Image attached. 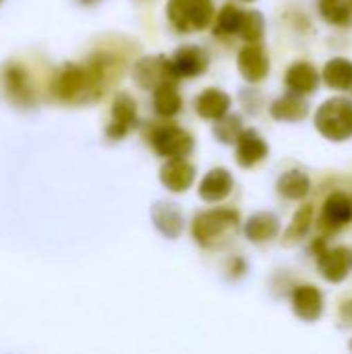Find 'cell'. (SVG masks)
Here are the masks:
<instances>
[{
  "mask_svg": "<svg viewBox=\"0 0 352 354\" xmlns=\"http://www.w3.org/2000/svg\"><path fill=\"white\" fill-rule=\"evenodd\" d=\"M241 19H243V10L237 4H232V2L224 4L216 15L214 33L216 35H237L239 27H241Z\"/></svg>",
  "mask_w": 352,
  "mask_h": 354,
  "instance_id": "cell-27",
  "label": "cell"
},
{
  "mask_svg": "<svg viewBox=\"0 0 352 354\" xmlns=\"http://www.w3.org/2000/svg\"><path fill=\"white\" fill-rule=\"evenodd\" d=\"M352 222V199L346 193H332L322 209V228L334 232Z\"/></svg>",
  "mask_w": 352,
  "mask_h": 354,
  "instance_id": "cell-15",
  "label": "cell"
},
{
  "mask_svg": "<svg viewBox=\"0 0 352 354\" xmlns=\"http://www.w3.org/2000/svg\"><path fill=\"white\" fill-rule=\"evenodd\" d=\"M232 100L226 91L218 87H207L195 97V112L205 120H220L230 112Z\"/></svg>",
  "mask_w": 352,
  "mask_h": 354,
  "instance_id": "cell-16",
  "label": "cell"
},
{
  "mask_svg": "<svg viewBox=\"0 0 352 354\" xmlns=\"http://www.w3.org/2000/svg\"><path fill=\"white\" fill-rule=\"evenodd\" d=\"M290 301H293L295 315L303 322H315V319H319V315L324 311V297H322L319 288H315L311 284L297 286L293 290Z\"/></svg>",
  "mask_w": 352,
  "mask_h": 354,
  "instance_id": "cell-17",
  "label": "cell"
},
{
  "mask_svg": "<svg viewBox=\"0 0 352 354\" xmlns=\"http://www.w3.org/2000/svg\"><path fill=\"white\" fill-rule=\"evenodd\" d=\"M149 143L154 151L166 160H176V158H187L191 156L195 147V139L189 131L174 122H164L156 124L149 135Z\"/></svg>",
  "mask_w": 352,
  "mask_h": 354,
  "instance_id": "cell-6",
  "label": "cell"
},
{
  "mask_svg": "<svg viewBox=\"0 0 352 354\" xmlns=\"http://www.w3.org/2000/svg\"><path fill=\"white\" fill-rule=\"evenodd\" d=\"M234 145H237L234 156H237V162L241 168H253L259 162H263L270 153L266 139L255 129H245Z\"/></svg>",
  "mask_w": 352,
  "mask_h": 354,
  "instance_id": "cell-12",
  "label": "cell"
},
{
  "mask_svg": "<svg viewBox=\"0 0 352 354\" xmlns=\"http://www.w3.org/2000/svg\"><path fill=\"white\" fill-rule=\"evenodd\" d=\"M166 17L174 31L197 33L212 25L216 6L212 0H168Z\"/></svg>",
  "mask_w": 352,
  "mask_h": 354,
  "instance_id": "cell-3",
  "label": "cell"
},
{
  "mask_svg": "<svg viewBox=\"0 0 352 354\" xmlns=\"http://www.w3.org/2000/svg\"><path fill=\"white\" fill-rule=\"evenodd\" d=\"M322 79L330 89L336 91H346L352 87V60L336 56L326 62L322 71Z\"/></svg>",
  "mask_w": 352,
  "mask_h": 354,
  "instance_id": "cell-22",
  "label": "cell"
},
{
  "mask_svg": "<svg viewBox=\"0 0 352 354\" xmlns=\"http://www.w3.org/2000/svg\"><path fill=\"white\" fill-rule=\"evenodd\" d=\"M243 232H245V236L251 243H268V241H272V239L278 236V232H280V220L274 214H270V212H259V214H253L245 222Z\"/></svg>",
  "mask_w": 352,
  "mask_h": 354,
  "instance_id": "cell-21",
  "label": "cell"
},
{
  "mask_svg": "<svg viewBox=\"0 0 352 354\" xmlns=\"http://www.w3.org/2000/svg\"><path fill=\"white\" fill-rule=\"evenodd\" d=\"M2 2H4V0H0V4H2Z\"/></svg>",
  "mask_w": 352,
  "mask_h": 354,
  "instance_id": "cell-33",
  "label": "cell"
},
{
  "mask_svg": "<svg viewBox=\"0 0 352 354\" xmlns=\"http://www.w3.org/2000/svg\"><path fill=\"white\" fill-rule=\"evenodd\" d=\"M315 129L330 141H346L352 137V100L332 97L317 108Z\"/></svg>",
  "mask_w": 352,
  "mask_h": 354,
  "instance_id": "cell-4",
  "label": "cell"
},
{
  "mask_svg": "<svg viewBox=\"0 0 352 354\" xmlns=\"http://www.w3.org/2000/svg\"><path fill=\"white\" fill-rule=\"evenodd\" d=\"M276 189H278V193L284 199L301 201V199H305L309 195L311 183H309V176L305 172H301V170H288V172H284L278 178Z\"/></svg>",
  "mask_w": 352,
  "mask_h": 354,
  "instance_id": "cell-23",
  "label": "cell"
},
{
  "mask_svg": "<svg viewBox=\"0 0 352 354\" xmlns=\"http://www.w3.org/2000/svg\"><path fill=\"white\" fill-rule=\"evenodd\" d=\"M160 180L170 193H185L195 183V166L187 158L166 160L160 168Z\"/></svg>",
  "mask_w": 352,
  "mask_h": 354,
  "instance_id": "cell-14",
  "label": "cell"
},
{
  "mask_svg": "<svg viewBox=\"0 0 352 354\" xmlns=\"http://www.w3.org/2000/svg\"><path fill=\"white\" fill-rule=\"evenodd\" d=\"M237 66L243 79L251 85L261 83L270 75V56L261 44H247L239 50Z\"/></svg>",
  "mask_w": 352,
  "mask_h": 354,
  "instance_id": "cell-9",
  "label": "cell"
},
{
  "mask_svg": "<svg viewBox=\"0 0 352 354\" xmlns=\"http://www.w3.org/2000/svg\"><path fill=\"white\" fill-rule=\"evenodd\" d=\"M319 15L336 27L352 25V0H319Z\"/></svg>",
  "mask_w": 352,
  "mask_h": 354,
  "instance_id": "cell-25",
  "label": "cell"
},
{
  "mask_svg": "<svg viewBox=\"0 0 352 354\" xmlns=\"http://www.w3.org/2000/svg\"><path fill=\"white\" fill-rule=\"evenodd\" d=\"M234 189V178L226 168H212L201 185H199V197L207 203H218L224 201Z\"/></svg>",
  "mask_w": 352,
  "mask_h": 354,
  "instance_id": "cell-19",
  "label": "cell"
},
{
  "mask_svg": "<svg viewBox=\"0 0 352 354\" xmlns=\"http://www.w3.org/2000/svg\"><path fill=\"white\" fill-rule=\"evenodd\" d=\"M133 81L143 91H156L166 85H178V75L172 60L164 54L143 56L133 64Z\"/></svg>",
  "mask_w": 352,
  "mask_h": 354,
  "instance_id": "cell-5",
  "label": "cell"
},
{
  "mask_svg": "<svg viewBox=\"0 0 352 354\" xmlns=\"http://www.w3.org/2000/svg\"><path fill=\"white\" fill-rule=\"evenodd\" d=\"M172 66L178 75V79H195L205 75L207 66H210V54L205 48L195 46V44H187L180 46L174 54H172Z\"/></svg>",
  "mask_w": 352,
  "mask_h": 354,
  "instance_id": "cell-10",
  "label": "cell"
},
{
  "mask_svg": "<svg viewBox=\"0 0 352 354\" xmlns=\"http://www.w3.org/2000/svg\"><path fill=\"white\" fill-rule=\"evenodd\" d=\"M243 131H245L243 118L239 114H230V112L224 118L216 120V124H214V137L226 145H234Z\"/></svg>",
  "mask_w": 352,
  "mask_h": 354,
  "instance_id": "cell-28",
  "label": "cell"
},
{
  "mask_svg": "<svg viewBox=\"0 0 352 354\" xmlns=\"http://www.w3.org/2000/svg\"><path fill=\"white\" fill-rule=\"evenodd\" d=\"M270 114L274 120H280V122H301L309 114V104L305 102V97L288 93L272 102Z\"/></svg>",
  "mask_w": 352,
  "mask_h": 354,
  "instance_id": "cell-20",
  "label": "cell"
},
{
  "mask_svg": "<svg viewBox=\"0 0 352 354\" xmlns=\"http://www.w3.org/2000/svg\"><path fill=\"white\" fill-rule=\"evenodd\" d=\"M112 120L106 127V137L110 141H120L124 139L133 127H137V102L135 97H131V93L127 91H118L112 100V108H110Z\"/></svg>",
  "mask_w": 352,
  "mask_h": 354,
  "instance_id": "cell-8",
  "label": "cell"
},
{
  "mask_svg": "<svg viewBox=\"0 0 352 354\" xmlns=\"http://www.w3.org/2000/svg\"><path fill=\"white\" fill-rule=\"evenodd\" d=\"M311 222H313V205L305 203V205H301L297 209L290 226L284 232V241L286 243H297V241L305 239L307 232H309V228H311Z\"/></svg>",
  "mask_w": 352,
  "mask_h": 354,
  "instance_id": "cell-29",
  "label": "cell"
},
{
  "mask_svg": "<svg viewBox=\"0 0 352 354\" xmlns=\"http://www.w3.org/2000/svg\"><path fill=\"white\" fill-rule=\"evenodd\" d=\"M2 89L8 102H12L19 108H31L35 104V89L31 83L29 73L21 64H6L4 71H0Z\"/></svg>",
  "mask_w": 352,
  "mask_h": 354,
  "instance_id": "cell-7",
  "label": "cell"
},
{
  "mask_svg": "<svg viewBox=\"0 0 352 354\" xmlns=\"http://www.w3.org/2000/svg\"><path fill=\"white\" fill-rule=\"evenodd\" d=\"M351 89H352V87H351Z\"/></svg>",
  "mask_w": 352,
  "mask_h": 354,
  "instance_id": "cell-34",
  "label": "cell"
},
{
  "mask_svg": "<svg viewBox=\"0 0 352 354\" xmlns=\"http://www.w3.org/2000/svg\"><path fill=\"white\" fill-rule=\"evenodd\" d=\"M50 93L64 104H85L102 97L85 62H66L60 68H56V73L50 79Z\"/></svg>",
  "mask_w": 352,
  "mask_h": 354,
  "instance_id": "cell-1",
  "label": "cell"
},
{
  "mask_svg": "<svg viewBox=\"0 0 352 354\" xmlns=\"http://www.w3.org/2000/svg\"><path fill=\"white\" fill-rule=\"evenodd\" d=\"M151 222L158 232L170 241L178 239L185 232V214L172 201H158L151 207Z\"/></svg>",
  "mask_w": 352,
  "mask_h": 354,
  "instance_id": "cell-13",
  "label": "cell"
},
{
  "mask_svg": "<svg viewBox=\"0 0 352 354\" xmlns=\"http://www.w3.org/2000/svg\"><path fill=\"white\" fill-rule=\"evenodd\" d=\"M239 212L230 207H216V209H205L199 212L193 220L191 232L197 245L205 249H218L222 247L232 232L239 228Z\"/></svg>",
  "mask_w": 352,
  "mask_h": 354,
  "instance_id": "cell-2",
  "label": "cell"
},
{
  "mask_svg": "<svg viewBox=\"0 0 352 354\" xmlns=\"http://www.w3.org/2000/svg\"><path fill=\"white\" fill-rule=\"evenodd\" d=\"M317 268L319 274L332 282H344L349 278L352 270V249L349 247H332V249H324L317 253Z\"/></svg>",
  "mask_w": 352,
  "mask_h": 354,
  "instance_id": "cell-11",
  "label": "cell"
},
{
  "mask_svg": "<svg viewBox=\"0 0 352 354\" xmlns=\"http://www.w3.org/2000/svg\"><path fill=\"white\" fill-rule=\"evenodd\" d=\"M243 2H253V0H243Z\"/></svg>",
  "mask_w": 352,
  "mask_h": 354,
  "instance_id": "cell-32",
  "label": "cell"
},
{
  "mask_svg": "<svg viewBox=\"0 0 352 354\" xmlns=\"http://www.w3.org/2000/svg\"><path fill=\"white\" fill-rule=\"evenodd\" d=\"M319 81H322V77H319L317 68L309 62H295L288 66V71L284 75V83L290 89V93L301 95V97L317 91Z\"/></svg>",
  "mask_w": 352,
  "mask_h": 354,
  "instance_id": "cell-18",
  "label": "cell"
},
{
  "mask_svg": "<svg viewBox=\"0 0 352 354\" xmlns=\"http://www.w3.org/2000/svg\"><path fill=\"white\" fill-rule=\"evenodd\" d=\"M154 110L160 118H174L183 110L178 85H166L154 91Z\"/></svg>",
  "mask_w": 352,
  "mask_h": 354,
  "instance_id": "cell-24",
  "label": "cell"
},
{
  "mask_svg": "<svg viewBox=\"0 0 352 354\" xmlns=\"http://www.w3.org/2000/svg\"><path fill=\"white\" fill-rule=\"evenodd\" d=\"M247 44H259L266 35V19L259 10H243L239 33Z\"/></svg>",
  "mask_w": 352,
  "mask_h": 354,
  "instance_id": "cell-26",
  "label": "cell"
},
{
  "mask_svg": "<svg viewBox=\"0 0 352 354\" xmlns=\"http://www.w3.org/2000/svg\"><path fill=\"white\" fill-rule=\"evenodd\" d=\"M340 317H342L344 326H351L352 328V301L342 303V307H340Z\"/></svg>",
  "mask_w": 352,
  "mask_h": 354,
  "instance_id": "cell-30",
  "label": "cell"
},
{
  "mask_svg": "<svg viewBox=\"0 0 352 354\" xmlns=\"http://www.w3.org/2000/svg\"><path fill=\"white\" fill-rule=\"evenodd\" d=\"M81 2H93V0H81Z\"/></svg>",
  "mask_w": 352,
  "mask_h": 354,
  "instance_id": "cell-31",
  "label": "cell"
}]
</instances>
